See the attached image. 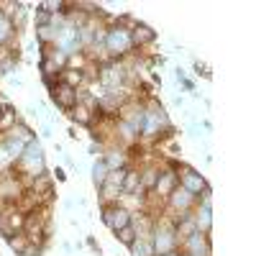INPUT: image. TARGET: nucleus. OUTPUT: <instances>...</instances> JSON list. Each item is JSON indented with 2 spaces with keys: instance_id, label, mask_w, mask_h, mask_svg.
Masks as SVG:
<instances>
[{
  "instance_id": "7ed1b4c3",
  "label": "nucleus",
  "mask_w": 256,
  "mask_h": 256,
  "mask_svg": "<svg viewBox=\"0 0 256 256\" xmlns=\"http://www.w3.org/2000/svg\"><path fill=\"white\" fill-rule=\"evenodd\" d=\"M177 182H180V187H184L187 192H192V195H200V190H205L208 184H205V180L195 172L192 166H187V164H177Z\"/></svg>"
},
{
  "instance_id": "0eeeda50",
  "label": "nucleus",
  "mask_w": 256,
  "mask_h": 256,
  "mask_svg": "<svg viewBox=\"0 0 256 256\" xmlns=\"http://www.w3.org/2000/svg\"><path fill=\"white\" fill-rule=\"evenodd\" d=\"M116 236H118V241H120L123 246H128V248H131V246L136 244V238H138V233H136L134 223H128V226H123L120 230H116Z\"/></svg>"
},
{
  "instance_id": "20e7f679",
  "label": "nucleus",
  "mask_w": 256,
  "mask_h": 256,
  "mask_svg": "<svg viewBox=\"0 0 256 256\" xmlns=\"http://www.w3.org/2000/svg\"><path fill=\"white\" fill-rule=\"evenodd\" d=\"M52 100L59 105L62 110H67V113H70L74 105H77L80 95H77V90L67 88V84H56V88H52Z\"/></svg>"
},
{
  "instance_id": "39448f33",
  "label": "nucleus",
  "mask_w": 256,
  "mask_h": 256,
  "mask_svg": "<svg viewBox=\"0 0 256 256\" xmlns=\"http://www.w3.org/2000/svg\"><path fill=\"white\" fill-rule=\"evenodd\" d=\"M128 36H131V49H146L148 44H154V41H156V34L148 26H144V24H138Z\"/></svg>"
},
{
  "instance_id": "423d86ee",
  "label": "nucleus",
  "mask_w": 256,
  "mask_h": 256,
  "mask_svg": "<svg viewBox=\"0 0 256 256\" xmlns=\"http://www.w3.org/2000/svg\"><path fill=\"white\" fill-rule=\"evenodd\" d=\"M180 182H177V172H172V169H162V174H159V180H156V187H154V192L159 198H169L172 195V190L177 187Z\"/></svg>"
},
{
  "instance_id": "6e6552de",
  "label": "nucleus",
  "mask_w": 256,
  "mask_h": 256,
  "mask_svg": "<svg viewBox=\"0 0 256 256\" xmlns=\"http://www.w3.org/2000/svg\"><path fill=\"white\" fill-rule=\"evenodd\" d=\"M108 172H110V169H108V164H105L102 159L95 164V169H92V180H95V184L100 187L102 182H105V177H108Z\"/></svg>"
},
{
  "instance_id": "f03ea898",
  "label": "nucleus",
  "mask_w": 256,
  "mask_h": 256,
  "mask_svg": "<svg viewBox=\"0 0 256 256\" xmlns=\"http://www.w3.org/2000/svg\"><path fill=\"white\" fill-rule=\"evenodd\" d=\"M102 220H105V226L116 233L123 226L131 223L134 218H131V212H128V208H123L120 202H105L102 205Z\"/></svg>"
},
{
  "instance_id": "f257e3e1",
  "label": "nucleus",
  "mask_w": 256,
  "mask_h": 256,
  "mask_svg": "<svg viewBox=\"0 0 256 256\" xmlns=\"http://www.w3.org/2000/svg\"><path fill=\"white\" fill-rule=\"evenodd\" d=\"M24 223H26V212H20L18 208H3L0 210V233L6 238L24 233Z\"/></svg>"
}]
</instances>
